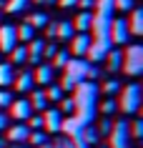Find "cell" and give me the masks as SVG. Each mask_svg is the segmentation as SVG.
Masks as SVG:
<instances>
[{
  "mask_svg": "<svg viewBox=\"0 0 143 148\" xmlns=\"http://www.w3.org/2000/svg\"><path fill=\"white\" fill-rule=\"evenodd\" d=\"M30 3H33V0H8V3H5V13L18 15V13L28 10V5H30Z\"/></svg>",
  "mask_w": 143,
  "mask_h": 148,
  "instance_id": "cb8c5ba5",
  "label": "cell"
},
{
  "mask_svg": "<svg viewBox=\"0 0 143 148\" xmlns=\"http://www.w3.org/2000/svg\"><path fill=\"white\" fill-rule=\"evenodd\" d=\"M15 35H18V40H23L25 45H28V43L35 38V28L28 25V23H23V25H18V28H15Z\"/></svg>",
  "mask_w": 143,
  "mask_h": 148,
  "instance_id": "603a6c76",
  "label": "cell"
},
{
  "mask_svg": "<svg viewBox=\"0 0 143 148\" xmlns=\"http://www.w3.org/2000/svg\"><path fill=\"white\" fill-rule=\"evenodd\" d=\"M118 90H120V83L116 78H111V80H105V83H103V95H105V98H113Z\"/></svg>",
  "mask_w": 143,
  "mask_h": 148,
  "instance_id": "f1b7e54d",
  "label": "cell"
},
{
  "mask_svg": "<svg viewBox=\"0 0 143 148\" xmlns=\"http://www.w3.org/2000/svg\"><path fill=\"white\" fill-rule=\"evenodd\" d=\"M75 90V95H73V106H75V121L73 123H88L90 121V113H93V103H95V86L93 83H88V80H83L80 86L73 88Z\"/></svg>",
  "mask_w": 143,
  "mask_h": 148,
  "instance_id": "6da1fadb",
  "label": "cell"
},
{
  "mask_svg": "<svg viewBox=\"0 0 143 148\" xmlns=\"http://www.w3.org/2000/svg\"><path fill=\"white\" fill-rule=\"evenodd\" d=\"M18 45L15 25H0V53H10Z\"/></svg>",
  "mask_w": 143,
  "mask_h": 148,
  "instance_id": "30bf717a",
  "label": "cell"
},
{
  "mask_svg": "<svg viewBox=\"0 0 143 148\" xmlns=\"http://www.w3.org/2000/svg\"><path fill=\"white\" fill-rule=\"evenodd\" d=\"M86 70H88L86 58H70V63L65 65V73H63V83H60L63 93L65 90H73L75 86H80L86 80Z\"/></svg>",
  "mask_w": 143,
  "mask_h": 148,
  "instance_id": "3957f363",
  "label": "cell"
},
{
  "mask_svg": "<svg viewBox=\"0 0 143 148\" xmlns=\"http://www.w3.org/2000/svg\"><path fill=\"white\" fill-rule=\"evenodd\" d=\"M10 148H25V146H23V143H13Z\"/></svg>",
  "mask_w": 143,
  "mask_h": 148,
  "instance_id": "bcb514c9",
  "label": "cell"
},
{
  "mask_svg": "<svg viewBox=\"0 0 143 148\" xmlns=\"http://www.w3.org/2000/svg\"><path fill=\"white\" fill-rule=\"evenodd\" d=\"M108 40H111V45H128L131 43V30H128V23L123 18H111Z\"/></svg>",
  "mask_w": 143,
  "mask_h": 148,
  "instance_id": "5b68a950",
  "label": "cell"
},
{
  "mask_svg": "<svg viewBox=\"0 0 143 148\" xmlns=\"http://www.w3.org/2000/svg\"><path fill=\"white\" fill-rule=\"evenodd\" d=\"M90 43H93L90 33H75V35L70 38V55H75V58H86Z\"/></svg>",
  "mask_w": 143,
  "mask_h": 148,
  "instance_id": "9c48e42d",
  "label": "cell"
},
{
  "mask_svg": "<svg viewBox=\"0 0 143 148\" xmlns=\"http://www.w3.org/2000/svg\"><path fill=\"white\" fill-rule=\"evenodd\" d=\"M38 148H55L53 143H43V146H38Z\"/></svg>",
  "mask_w": 143,
  "mask_h": 148,
  "instance_id": "f6af8a7d",
  "label": "cell"
},
{
  "mask_svg": "<svg viewBox=\"0 0 143 148\" xmlns=\"http://www.w3.org/2000/svg\"><path fill=\"white\" fill-rule=\"evenodd\" d=\"M25 125H28L30 131H43V113H38V116L33 113V116L25 121Z\"/></svg>",
  "mask_w": 143,
  "mask_h": 148,
  "instance_id": "1f68e13d",
  "label": "cell"
},
{
  "mask_svg": "<svg viewBox=\"0 0 143 148\" xmlns=\"http://www.w3.org/2000/svg\"><path fill=\"white\" fill-rule=\"evenodd\" d=\"M13 78H15V73H13V65H10V63H0V88L13 86Z\"/></svg>",
  "mask_w": 143,
  "mask_h": 148,
  "instance_id": "7402d4cb",
  "label": "cell"
},
{
  "mask_svg": "<svg viewBox=\"0 0 143 148\" xmlns=\"http://www.w3.org/2000/svg\"><path fill=\"white\" fill-rule=\"evenodd\" d=\"M35 3H40V5H50V3H58V0H35Z\"/></svg>",
  "mask_w": 143,
  "mask_h": 148,
  "instance_id": "7bdbcfd3",
  "label": "cell"
},
{
  "mask_svg": "<svg viewBox=\"0 0 143 148\" xmlns=\"http://www.w3.org/2000/svg\"><path fill=\"white\" fill-rule=\"evenodd\" d=\"M63 123H65V116L58 108H45L43 110V128L48 133H60L63 131Z\"/></svg>",
  "mask_w": 143,
  "mask_h": 148,
  "instance_id": "52a82bcc",
  "label": "cell"
},
{
  "mask_svg": "<svg viewBox=\"0 0 143 148\" xmlns=\"http://www.w3.org/2000/svg\"><path fill=\"white\" fill-rule=\"evenodd\" d=\"M126 23H128V30H131V38L133 35H141L143 33V10L133 8L131 10V20H126Z\"/></svg>",
  "mask_w": 143,
  "mask_h": 148,
  "instance_id": "e0dca14e",
  "label": "cell"
},
{
  "mask_svg": "<svg viewBox=\"0 0 143 148\" xmlns=\"http://www.w3.org/2000/svg\"><path fill=\"white\" fill-rule=\"evenodd\" d=\"M108 50H111V40H93L90 48H88V53H86V58L90 63H101Z\"/></svg>",
  "mask_w": 143,
  "mask_h": 148,
  "instance_id": "8fae6325",
  "label": "cell"
},
{
  "mask_svg": "<svg viewBox=\"0 0 143 148\" xmlns=\"http://www.w3.org/2000/svg\"><path fill=\"white\" fill-rule=\"evenodd\" d=\"M28 143H30V146H43V143H48V136H45L43 131H30Z\"/></svg>",
  "mask_w": 143,
  "mask_h": 148,
  "instance_id": "4dcf8cb0",
  "label": "cell"
},
{
  "mask_svg": "<svg viewBox=\"0 0 143 148\" xmlns=\"http://www.w3.org/2000/svg\"><path fill=\"white\" fill-rule=\"evenodd\" d=\"M28 25H33V28H45L48 15L45 13H33V15H28Z\"/></svg>",
  "mask_w": 143,
  "mask_h": 148,
  "instance_id": "83f0119b",
  "label": "cell"
},
{
  "mask_svg": "<svg viewBox=\"0 0 143 148\" xmlns=\"http://www.w3.org/2000/svg\"><path fill=\"white\" fill-rule=\"evenodd\" d=\"M75 148H88L86 143H80V140H75Z\"/></svg>",
  "mask_w": 143,
  "mask_h": 148,
  "instance_id": "ee69618b",
  "label": "cell"
},
{
  "mask_svg": "<svg viewBox=\"0 0 143 148\" xmlns=\"http://www.w3.org/2000/svg\"><path fill=\"white\" fill-rule=\"evenodd\" d=\"M23 63H28V45L25 43L10 50V65H23Z\"/></svg>",
  "mask_w": 143,
  "mask_h": 148,
  "instance_id": "44dd1931",
  "label": "cell"
},
{
  "mask_svg": "<svg viewBox=\"0 0 143 148\" xmlns=\"http://www.w3.org/2000/svg\"><path fill=\"white\" fill-rule=\"evenodd\" d=\"M53 73H55V68H53L50 63H38V68L33 73V80L40 83V86H50V83H53Z\"/></svg>",
  "mask_w": 143,
  "mask_h": 148,
  "instance_id": "7c38bea8",
  "label": "cell"
},
{
  "mask_svg": "<svg viewBox=\"0 0 143 148\" xmlns=\"http://www.w3.org/2000/svg\"><path fill=\"white\" fill-rule=\"evenodd\" d=\"M0 148H5V143H3V138H0Z\"/></svg>",
  "mask_w": 143,
  "mask_h": 148,
  "instance_id": "7dc6e473",
  "label": "cell"
},
{
  "mask_svg": "<svg viewBox=\"0 0 143 148\" xmlns=\"http://www.w3.org/2000/svg\"><path fill=\"white\" fill-rule=\"evenodd\" d=\"M55 53H58V45H55V43H45V48H43V58H53Z\"/></svg>",
  "mask_w": 143,
  "mask_h": 148,
  "instance_id": "74e56055",
  "label": "cell"
},
{
  "mask_svg": "<svg viewBox=\"0 0 143 148\" xmlns=\"http://www.w3.org/2000/svg\"><path fill=\"white\" fill-rule=\"evenodd\" d=\"M113 10H120V13H128V10H133V0H111Z\"/></svg>",
  "mask_w": 143,
  "mask_h": 148,
  "instance_id": "836d02e7",
  "label": "cell"
},
{
  "mask_svg": "<svg viewBox=\"0 0 143 148\" xmlns=\"http://www.w3.org/2000/svg\"><path fill=\"white\" fill-rule=\"evenodd\" d=\"M58 3H60V8H73L78 0H58Z\"/></svg>",
  "mask_w": 143,
  "mask_h": 148,
  "instance_id": "b9f144b4",
  "label": "cell"
},
{
  "mask_svg": "<svg viewBox=\"0 0 143 148\" xmlns=\"http://www.w3.org/2000/svg\"><path fill=\"white\" fill-rule=\"evenodd\" d=\"M43 48H45V40L43 38H33L28 43V63H43Z\"/></svg>",
  "mask_w": 143,
  "mask_h": 148,
  "instance_id": "9a60e30c",
  "label": "cell"
},
{
  "mask_svg": "<svg viewBox=\"0 0 143 148\" xmlns=\"http://www.w3.org/2000/svg\"><path fill=\"white\" fill-rule=\"evenodd\" d=\"M90 25H93V10H80L75 20H73V30L75 33H90Z\"/></svg>",
  "mask_w": 143,
  "mask_h": 148,
  "instance_id": "4fadbf2b",
  "label": "cell"
},
{
  "mask_svg": "<svg viewBox=\"0 0 143 148\" xmlns=\"http://www.w3.org/2000/svg\"><path fill=\"white\" fill-rule=\"evenodd\" d=\"M8 108H10L8 116H10V118H15L18 123H25V121L33 116V108H30V103H28V98H18V101L10 103Z\"/></svg>",
  "mask_w": 143,
  "mask_h": 148,
  "instance_id": "ba28073f",
  "label": "cell"
},
{
  "mask_svg": "<svg viewBox=\"0 0 143 148\" xmlns=\"http://www.w3.org/2000/svg\"><path fill=\"white\" fill-rule=\"evenodd\" d=\"M45 38L48 40H55V23H48L45 25Z\"/></svg>",
  "mask_w": 143,
  "mask_h": 148,
  "instance_id": "ab89813d",
  "label": "cell"
},
{
  "mask_svg": "<svg viewBox=\"0 0 143 148\" xmlns=\"http://www.w3.org/2000/svg\"><path fill=\"white\" fill-rule=\"evenodd\" d=\"M13 101H15V98H13V93H10L8 88H0V108H8Z\"/></svg>",
  "mask_w": 143,
  "mask_h": 148,
  "instance_id": "e575fe53",
  "label": "cell"
},
{
  "mask_svg": "<svg viewBox=\"0 0 143 148\" xmlns=\"http://www.w3.org/2000/svg\"><path fill=\"white\" fill-rule=\"evenodd\" d=\"M73 35H75V30H73L70 20H60V23H55V40H70Z\"/></svg>",
  "mask_w": 143,
  "mask_h": 148,
  "instance_id": "d6986e66",
  "label": "cell"
},
{
  "mask_svg": "<svg viewBox=\"0 0 143 148\" xmlns=\"http://www.w3.org/2000/svg\"><path fill=\"white\" fill-rule=\"evenodd\" d=\"M28 103H30V108L38 110V113H43V110L48 108V98H45V93H43V90H33L30 98H28Z\"/></svg>",
  "mask_w": 143,
  "mask_h": 148,
  "instance_id": "ffe728a7",
  "label": "cell"
},
{
  "mask_svg": "<svg viewBox=\"0 0 143 148\" xmlns=\"http://www.w3.org/2000/svg\"><path fill=\"white\" fill-rule=\"evenodd\" d=\"M103 60H105V68L111 70V73H118L120 65H123V53H120V50H116V48H111V50L105 53Z\"/></svg>",
  "mask_w": 143,
  "mask_h": 148,
  "instance_id": "ac0fdd59",
  "label": "cell"
},
{
  "mask_svg": "<svg viewBox=\"0 0 143 148\" xmlns=\"http://www.w3.org/2000/svg\"><path fill=\"white\" fill-rule=\"evenodd\" d=\"M118 110H123L126 116H135L138 108H141V101H143V90L138 83H128L123 90H118Z\"/></svg>",
  "mask_w": 143,
  "mask_h": 148,
  "instance_id": "7a4b0ae2",
  "label": "cell"
},
{
  "mask_svg": "<svg viewBox=\"0 0 143 148\" xmlns=\"http://www.w3.org/2000/svg\"><path fill=\"white\" fill-rule=\"evenodd\" d=\"M13 86H15L18 93H28V90L35 86V80H33V73H30V70H23L20 75H15V78H13Z\"/></svg>",
  "mask_w": 143,
  "mask_h": 148,
  "instance_id": "2e32d148",
  "label": "cell"
},
{
  "mask_svg": "<svg viewBox=\"0 0 143 148\" xmlns=\"http://www.w3.org/2000/svg\"><path fill=\"white\" fill-rule=\"evenodd\" d=\"M28 136H30V128L25 123H15L8 128V140L10 143H28Z\"/></svg>",
  "mask_w": 143,
  "mask_h": 148,
  "instance_id": "5bb4252c",
  "label": "cell"
},
{
  "mask_svg": "<svg viewBox=\"0 0 143 148\" xmlns=\"http://www.w3.org/2000/svg\"><path fill=\"white\" fill-rule=\"evenodd\" d=\"M80 136H83V140H80V143H86V146H93L95 140H98V131H95L93 125H86Z\"/></svg>",
  "mask_w": 143,
  "mask_h": 148,
  "instance_id": "484cf974",
  "label": "cell"
},
{
  "mask_svg": "<svg viewBox=\"0 0 143 148\" xmlns=\"http://www.w3.org/2000/svg\"><path fill=\"white\" fill-rule=\"evenodd\" d=\"M73 110H75V106H73V98H60V113H68V116H70Z\"/></svg>",
  "mask_w": 143,
  "mask_h": 148,
  "instance_id": "d590c367",
  "label": "cell"
},
{
  "mask_svg": "<svg viewBox=\"0 0 143 148\" xmlns=\"http://www.w3.org/2000/svg\"><path fill=\"white\" fill-rule=\"evenodd\" d=\"M8 121H10V116L0 113V131H5V128H8Z\"/></svg>",
  "mask_w": 143,
  "mask_h": 148,
  "instance_id": "60d3db41",
  "label": "cell"
},
{
  "mask_svg": "<svg viewBox=\"0 0 143 148\" xmlns=\"http://www.w3.org/2000/svg\"><path fill=\"white\" fill-rule=\"evenodd\" d=\"M43 93H45L48 101H60V98H63V88L55 86V83H50V86H48V90H43Z\"/></svg>",
  "mask_w": 143,
  "mask_h": 148,
  "instance_id": "f546056e",
  "label": "cell"
},
{
  "mask_svg": "<svg viewBox=\"0 0 143 148\" xmlns=\"http://www.w3.org/2000/svg\"><path fill=\"white\" fill-rule=\"evenodd\" d=\"M120 70H126V75H131V78L141 75V73H143V45L133 43V45H128V48H126Z\"/></svg>",
  "mask_w": 143,
  "mask_h": 148,
  "instance_id": "277c9868",
  "label": "cell"
},
{
  "mask_svg": "<svg viewBox=\"0 0 143 148\" xmlns=\"http://www.w3.org/2000/svg\"><path fill=\"white\" fill-rule=\"evenodd\" d=\"M108 140H111V148H131V131H128L126 121H116L111 125V133H108Z\"/></svg>",
  "mask_w": 143,
  "mask_h": 148,
  "instance_id": "8992f818",
  "label": "cell"
},
{
  "mask_svg": "<svg viewBox=\"0 0 143 148\" xmlns=\"http://www.w3.org/2000/svg\"><path fill=\"white\" fill-rule=\"evenodd\" d=\"M70 58H73L70 50H65V48L60 50V48H58V53L53 55V68H65V65L70 63Z\"/></svg>",
  "mask_w": 143,
  "mask_h": 148,
  "instance_id": "d4e9b609",
  "label": "cell"
},
{
  "mask_svg": "<svg viewBox=\"0 0 143 148\" xmlns=\"http://www.w3.org/2000/svg\"><path fill=\"white\" fill-rule=\"evenodd\" d=\"M111 125H113V121L103 116V123L98 125V136H108V133H111Z\"/></svg>",
  "mask_w": 143,
  "mask_h": 148,
  "instance_id": "8d00e7d4",
  "label": "cell"
},
{
  "mask_svg": "<svg viewBox=\"0 0 143 148\" xmlns=\"http://www.w3.org/2000/svg\"><path fill=\"white\" fill-rule=\"evenodd\" d=\"M75 5H78L80 10H93V5H95V0H78V3H75Z\"/></svg>",
  "mask_w": 143,
  "mask_h": 148,
  "instance_id": "f35d334b",
  "label": "cell"
},
{
  "mask_svg": "<svg viewBox=\"0 0 143 148\" xmlns=\"http://www.w3.org/2000/svg\"><path fill=\"white\" fill-rule=\"evenodd\" d=\"M116 110H118V103H116V98H105V101L101 103V113H103L105 118H111Z\"/></svg>",
  "mask_w": 143,
  "mask_h": 148,
  "instance_id": "4316f807",
  "label": "cell"
},
{
  "mask_svg": "<svg viewBox=\"0 0 143 148\" xmlns=\"http://www.w3.org/2000/svg\"><path fill=\"white\" fill-rule=\"evenodd\" d=\"M128 131H131V138H133V140H141V138H143V123L138 121V118L128 125Z\"/></svg>",
  "mask_w": 143,
  "mask_h": 148,
  "instance_id": "d6a6232c",
  "label": "cell"
}]
</instances>
